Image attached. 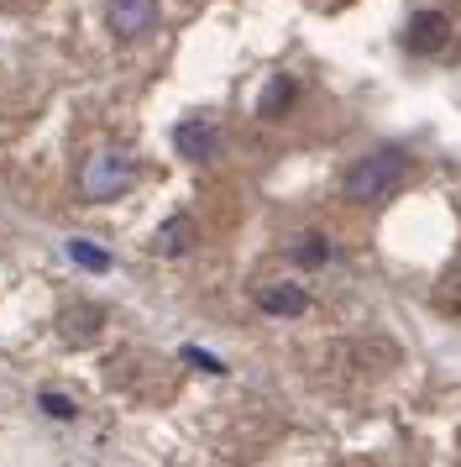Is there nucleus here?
<instances>
[{
  "label": "nucleus",
  "instance_id": "nucleus-7",
  "mask_svg": "<svg viewBox=\"0 0 461 467\" xmlns=\"http://www.w3.org/2000/svg\"><path fill=\"white\" fill-rule=\"evenodd\" d=\"M189 247H194V221H189V215H168L163 226H158V236H152V253L158 257H184Z\"/></svg>",
  "mask_w": 461,
  "mask_h": 467
},
{
  "label": "nucleus",
  "instance_id": "nucleus-3",
  "mask_svg": "<svg viewBox=\"0 0 461 467\" xmlns=\"http://www.w3.org/2000/svg\"><path fill=\"white\" fill-rule=\"evenodd\" d=\"M158 0H110L105 5V22H110V32L121 37V43H137V37H147V32H158Z\"/></svg>",
  "mask_w": 461,
  "mask_h": 467
},
{
  "label": "nucleus",
  "instance_id": "nucleus-2",
  "mask_svg": "<svg viewBox=\"0 0 461 467\" xmlns=\"http://www.w3.org/2000/svg\"><path fill=\"white\" fill-rule=\"evenodd\" d=\"M404 179H409V152L377 148V152L356 158L352 169H346L341 190H346V200H356V205H383V200H394V194L404 190Z\"/></svg>",
  "mask_w": 461,
  "mask_h": 467
},
{
  "label": "nucleus",
  "instance_id": "nucleus-4",
  "mask_svg": "<svg viewBox=\"0 0 461 467\" xmlns=\"http://www.w3.org/2000/svg\"><path fill=\"white\" fill-rule=\"evenodd\" d=\"M446 43H451V22H446L440 11H415V16H409V26H404V47H409V53L430 58V53H440Z\"/></svg>",
  "mask_w": 461,
  "mask_h": 467
},
{
  "label": "nucleus",
  "instance_id": "nucleus-13",
  "mask_svg": "<svg viewBox=\"0 0 461 467\" xmlns=\"http://www.w3.org/2000/svg\"><path fill=\"white\" fill-rule=\"evenodd\" d=\"M184 358H189V362H200V368H205V373H226V362H215V358H205V352H200V347H189Z\"/></svg>",
  "mask_w": 461,
  "mask_h": 467
},
{
  "label": "nucleus",
  "instance_id": "nucleus-10",
  "mask_svg": "<svg viewBox=\"0 0 461 467\" xmlns=\"http://www.w3.org/2000/svg\"><path fill=\"white\" fill-rule=\"evenodd\" d=\"M293 263H299V268H320V263H331V236H320V232L299 236V242H293Z\"/></svg>",
  "mask_w": 461,
  "mask_h": 467
},
{
  "label": "nucleus",
  "instance_id": "nucleus-1",
  "mask_svg": "<svg viewBox=\"0 0 461 467\" xmlns=\"http://www.w3.org/2000/svg\"><path fill=\"white\" fill-rule=\"evenodd\" d=\"M137 184V152L121 142H100V148L84 152L79 163V200L84 205H105V200H121Z\"/></svg>",
  "mask_w": 461,
  "mask_h": 467
},
{
  "label": "nucleus",
  "instance_id": "nucleus-11",
  "mask_svg": "<svg viewBox=\"0 0 461 467\" xmlns=\"http://www.w3.org/2000/svg\"><path fill=\"white\" fill-rule=\"evenodd\" d=\"M37 404H42V415H47V420H79V404L68 400V394H53V389H42Z\"/></svg>",
  "mask_w": 461,
  "mask_h": 467
},
{
  "label": "nucleus",
  "instance_id": "nucleus-5",
  "mask_svg": "<svg viewBox=\"0 0 461 467\" xmlns=\"http://www.w3.org/2000/svg\"><path fill=\"white\" fill-rule=\"evenodd\" d=\"M173 148H179V158H189V163H210L215 148H220V131L210 127L205 116H189V121L173 127Z\"/></svg>",
  "mask_w": 461,
  "mask_h": 467
},
{
  "label": "nucleus",
  "instance_id": "nucleus-12",
  "mask_svg": "<svg viewBox=\"0 0 461 467\" xmlns=\"http://www.w3.org/2000/svg\"><path fill=\"white\" fill-rule=\"evenodd\" d=\"M68 257H74V263H84V268H95V274H105V268H110V257H105L100 247H89L84 236H74V242H68Z\"/></svg>",
  "mask_w": 461,
  "mask_h": 467
},
{
  "label": "nucleus",
  "instance_id": "nucleus-8",
  "mask_svg": "<svg viewBox=\"0 0 461 467\" xmlns=\"http://www.w3.org/2000/svg\"><path fill=\"white\" fill-rule=\"evenodd\" d=\"M100 320H105L100 305H68L63 310V337L74 341V347H84V341L100 337Z\"/></svg>",
  "mask_w": 461,
  "mask_h": 467
},
{
  "label": "nucleus",
  "instance_id": "nucleus-6",
  "mask_svg": "<svg viewBox=\"0 0 461 467\" xmlns=\"http://www.w3.org/2000/svg\"><path fill=\"white\" fill-rule=\"evenodd\" d=\"M257 305H262V316H304L310 295L299 284H268V289H257Z\"/></svg>",
  "mask_w": 461,
  "mask_h": 467
},
{
  "label": "nucleus",
  "instance_id": "nucleus-9",
  "mask_svg": "<svg viewBox=\"0 0 461 467\" xmlns=\"http://www.w3.org/2000/svg\"><path fill=\"white\" fill-rule=\"evenodd\" d=\"M289 106H293V79H289V74H272L268 89L257 95V116H262V121H278Z\"/></svg>",
  "mask_w": 461,
  "mask_h": 467
}]
</instances>
